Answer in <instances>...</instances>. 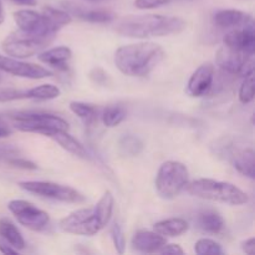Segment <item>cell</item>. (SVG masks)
<instances>
[{
    "instance_id": "cell-43",
    "label": "cell",
    "mask_w": 255,
    "mask_h": 255,
    "mask_svg": "<svg viewBox=\"0 0 255 255\" xmlns=\"http://www.w3.org/2000/svg\"><path fill=\"white\" fill-rule=\"evenodd\" d=\"M0 80H1V79H0Z\"/></svg>"
},
{
    "instance_id": "cell-8",
    "label": "cell",
    "mask_w": 255,
    "mask_h": 255,
    "mask_svg": "<svg viewBox=\"0 0 255 255\" xmlns=\"http://www.w3.org/2000/svg\"><path fill=\"white\" fill-rule=\"evenodd\" d=\"M24 191L36 194L42 198L54 199V201L64 202V203H82L85 202V196L71 187L62 186L54 182L42 181H27L19 184Z\"/></svg>"
},
{
    "instance_id": "cell-17",
    "label": "cell",
    "mask_w": 255,
    "mask_h": 255,
    "mask_svg": "<svg viewBox=\"0 0 255 255\" xmlns=\"http://www.w3.org/2000/svg\"><path fill=\"white\" fill-rule=\"evenodd\" d=\"M213 21L222 29H239L253 22V17L241 10H221L216 12Z\"/></svg>"
},
{
    "instance_id": "cell-23",
    "label": "cell",
    "mask_w": 255,
    "mask_h": 255,
    "mask_svg": "<svg viewBox=\"0 0 255 255\" xmlns=\"http://www.w3.org/2000/svg\"><path fill=\"white\" fill-rule=\"evenodd\" d=\"M50 138L54 139L57 144L62 147L65 151L70 152L71 154L77 157H81V158H86L87 157V152L85 149V147L77 141L76 138L69 134L67 131H59V132H55L54 134L50 136Z\"/></svg>"
},
{
    "instance_id": "cell-27",
    "label": "cell",
    "mask_w": 255,
    "mask_h": 255,
    "mask_svg": "<svg viewBox=\"0 0 255 255\" xmlns=\"http://www.w3.org/2000/svg\"><path fill=\"white\" fill-rule=\"evenodd\" d=\"M70 110L87 125L94 124L97 119L96 107L92 106V105L90 104H85V102L80 101H72L70 102Z\"/></svg>"
},
{
    "instance_id": "cell-40",
    "label": "cell",
    "mask_w": 255,
    "mask_h": 255,
    "mask_svg": "<svg viewBox=\"0 0 255 255\" xmlns=\"http://www.w3.org/2000/svg\"><path fill=\"white\" fill-rule=\"evenodd\" d=\"M12 1L20 5H26V6H32L36 4V0H12Z\"/></svg>"
},
{
    "instance_id": "cell-42",
    "label": "cell",
    "mask_w": 255,
    "mask_h": 255,
    "mask_svg": "<svg viewBox=\"0 0 255 255\" xmlns=\"http://www.w3.org/2000/svg\"><path fill=\"white\" fill-rule=\"evenodd\" d=\"M84 1L91 2V4H100V2H106L110 1V0H84Z\"/></svg>"
},
{
    "instance_id": "cell-15",
    "label": "cell",
    "mask_w": 255,
    "mask_h": 255,
    "mask_svg": "<svg viewBox=\"0 0 255 255\" xmlns=\"http://www.w3.org/2000/svg\"><path fill=\"white\" fill-rule=\"evenodd\" d=\"M166 243V237L152 231H138L132 238L133 249L142 253H158Z\"/></svg>"
},
{
    "instance_id": "cell-24",
    "label": "cell",
    "mask_w": 255,
    "mask_h": 255,
    "mask_svg": "<svg viewBox=\"0 0 255 255\" xmlns=\"http://www.w3.org/2000/svg\"><path fill=\"white\" fill-rule=\"evenodd\" d=\"M119 151L125 157H136L143 151V142L134 134H125L119 141Z\"/></svg>"
},
{
    "instance_id": "cell-29",
    "label": "cell",
    "mask_w": 255,
    "mask_h": 255,
    "mask_svg": "<svg viewBox=\"0 0 255 255\" xmlns=\"http://www.w3.org/2000/svg\"><path fill=\"white\" fill-rule=\"evenodd\" d=\"M194 252L198 255H219L223 254V249L219 243L209 238H202L196 242Z\"/></svg>"
},
{
    "instance_id": "cell-39",
    "label": "cell",
    "mask_w": 255,
    "mask_h": 255,
    "mask_svg": "<svg viewBox=\"0 0 255 255\" xmlns=\"http://www.w3.org/2000/svg\"><path fill=\"white\" fill-rule=\"evenodd\" d=\"M0 252L4 254H17L19 253V251H16L15 248H12V247L10 246L9 243H6V242H5L1 237H0Z\"/></svg>"
},
{
    "instance_id": "cell-26",
    "label": "cell",
    "mask_w": 255,
    "mask_h": 255,
    "mask_svg": "<svg viewBox=\"0 0 255 255\" xmlns=\"http://www.w3.org/2000/svg\"><path fill=\"white\" fill-rule=\"evenodd\" d=\"M61 95V90L52 84H42L27 90V99L32 100H54Z\"/></svg>"
},
{
    "instance_id": "cell-33",
    "label": "cell",
    "mask_w": 255,
    "mask_h": 255,
    "mask_svg": "<svg viewBox=\"0 0 255 255\" xmlns=\"http://www.w3.org/2000/svg\"><path fill=\"white\" fill-rule=\"evenodd\" d=\"M172 0H136L134 6L141 10H151L169 4Z\"/></svg>"
},
{
    "instance_id": "cell-31",
    "label": "cell",
    "mask_w": 255,
    "mask_h": 255,
    "mask_svg": "<svg viewBox=\"0 0 255 255\" xmlns=\"http://www.w3.org/2000/svg\"><path fill=\"white\" fill-rule=\"evenodd\" d=\"M27 99V91L12 87H0V102H11Z\"/></svg>"
},
{
    "instance_id": "cell-3",
    "label": "cell",
    "mask_w": 255,
    "mask_h": 255,
    "mask_svg": "<svg viewBox=\"0 0 255 255\" xmlns=\"http://www.w3.org/2000/svg\"><path fill=\"white\" fill-rule=\"evenodd\" d=\"M114 211V196L110 191L105 192L96 206L74 211L60 221V228L75 236H96L109 224Z\"/></svg>"
},
{
    "instance_id": "cell-38",
    "label": "cell",
    "mask_w": 255,
    "mask_h": 255,
    "mask_svg": "<svg viewBox=\"0 0 255 255\" xmlns=\"http://www.w3.org/2000/svg\"><path fill=\"white\" fill-rule=\"evenodd\" d=\"M242 249H243V252L246 254H254V251H255V239L252 237V238L247 239V241H244L243 243H242Z\"/></svg>"
},
{
    "instance_id": "cell-14",
    "label": "cell",
    "mask_w": 255,
    "mask_h": 255,
    "mask_svg": "<svg viewBox=\"0 0 255 255\" xmlns=\"http://www.w3.org/2000/svg\"><path fill=\"white\" fill-rule=\"evenodd\" d=\"M224 45L232 47L234 50L247 52V54H254L255 51V34H254V22L246 25L239 29H233L226 34L223 39Z\"/></svg>"
},
{
    "instance_id": "cell-5",
    "label": "cell",
    "mask_w": 255,
    "mask_h": 255,
    "mask_svg": "<svg viewBox=\"0 0 255 255\" xmlns=\"http://www.w3.org/2000/svg\"><path fill=\"white\" fill-rule=\"evenodd\" d=\"M14 126L21 132L50 137L55 132L69 131V122L54 114L41 111H20L11 114Z\"/></svg>"
},
{
    "instance_id": "cell-25",
    "label": "cell",
    "mask_w": 255,
    "mask_h": 255,
    "mask_svg": "<svg viewBox=\"0 0 255 255\" xmlns=\"http://www.w3.org/2000/svg\"><path fill=\"white\" fill-rule=\"evenodd\" d=\"M42 14L47 17V20L50 21V24L52 25L56 31H59L60 29H62L64 26L69 25L70 22L72 21L71 15L67 11H64V10L55 9V7L46 6L42 9Z\"/></svg>"
},
{
    "instance_id": "cell-2",
    "label": "cell",
    "mask_w": 255,
    "mask_h": 255,
    "mask_svg": "<svg viewBox=\"0 0 255 255\" xmlns=\"http://www.w3.org/2000/svg\"><path fill=\"white\" fill-rule=\"evenodd\" d=\"M186 27L187 22L181 17L163 15H132L120 20L115 30L122 36L148 39L179 34Z\"/></svg>"
},
{
    "instance_id": "cell-7",
    "label": "cell",
    "mask_w": 255,
    "mask_h": 255,
    "mask_svg": "<svg viewBox=\"0 0 255 255\" xmlns=\"http://www.w3.org/2000/svg\"><path fill=\"white\" fill-rule=\"evenodd\" d=\"M52 39L34 36L25 32H12L2 41V50L10 57L15 59H26L34 55L40 54Z\"/></svg>"
},
{
    "instance_id": "cell-6",
    "label": "cell",
    "mask_w": 255,
    "mask_h": 255,
    "mask_svg": "<svg viewBox=\"0 0 255 255\" xmlns=\"http://www.w3.org/2000/svg\"><path fill=\"white\" fill-rule=\"evenodd\" d=\"M189 182V172L183 163L167 161L159 167L156 177V189L164 199H173L182 193Z\"/></svg>"
},
{
    "instance_id": "cell-1",
    "label": "cell",
    "mask_w": 255,
    "mask_h": 255,
    "mask_svg": "<svg viewBox=\"0 0 255 255\" xmlns=\"http://www.w3.org/2000/svg\"><path fill=\"white\" fill-rule=\"evenodd\" d=\"M164 56V50L158 44L148 41L121 46L115 52L114 61L124 75L144 77L161 64Z\"/></svg>"
},
{
    "instance_id": "cell-35",
    "label": "cell",
    "mask_w": 255,
    "mask_h": 255,
    "mask_svg": "<svg viewBox=\"0 0 255 255\" xmlns=\"http://www.w3.org/2000/svg\"><path fill=\"white\" fill-rule=\"evenodd\" d=\"M17 156H19V151L16 148H14V147H0V158L5 159V161H9V159Z\"/></svg>"
},
{
    "instance_id": "cell-18",
    "label": "cell",
    "mask_w": 255,
    "mask_h": 255,
    "mask_svg": "<svg viewBox=\"0 0 255 255\" xmlns=\"http://www.w3.org/2000/svg\"><path fill=\"white\" fill-rule=\"evenodd\" d=\"M72 56V51L67 46L52 47L50 50L40 52L39 60L44 64L50 65L52 67H56L59 70H66L67 62L70 61Z\"/></svg>"
},
{
    "instance_id": "cell-30",
    "label": "cell",
    "mask_w": 255,
    "mask_h": 255,
    "mask_svg": "<svg viewBox=\"0 0 255 255\" xmlns=\"http://www.w3.org/2000/svg\"><path fill=\"white\" fill-rule=\"evenodd\" d=\"M239 101L242 104H249L254 100V71L244 76L243 82L239 87Z\"/></svg>"
},
{
    "instance_id": "cell-13",
    "label": "cell",
    "mask_w": 255,
    "mask_h": 255,
    "mask_svg": "<svg viewBox=\"0 0 255 255\" xmlns=\"http://www.w3.org/2000/svg\"><path fill=\"white\" fill-rule=\"evenodd\" d=\"M213 81L214 66L211 62H206L192 74L191 79L187 84V92L193 97L206 96L211 91Z\"/></svg>"
},
{
    "instance_id": "cell-9",
    "label": "cell",
    "mask_w": 255,
    "mask_h": 255,
    "mask_svg": "<svg viewBox=\"0 0 255 255\" xmlns=\"http://www.w3.org/2000/svg\"><path fill=\"white\" fill-rule=\"evenodd\" d=\"M216 61L217 65L228 74L246 76L254 71V54L234 50L227 45L218 50Z\"/></svg>"
},
{
    "instance_id": "cell-32",
    "label": "cell",
    "mask_w": 255,
    "mask_h": 255,
    "mask_svg": "<svg viewBox=\"0 0 255 255\" xmlns=\"http://www.w3.org/2000/svg\"><path fill=\"white\" fill-rule=\"evenodd\" d=\"M111 238L114 241L115 249L117 253L122 254L125 252V247H126V241H125L124 232H122L121 226L119 223H115L111 228Z\"/></svg>"
},
{
    "instance_id": "cell-36",
    "label": "cell",
    "mask_w": 255,
    "mask_h": 255,
    "mask_svg": "<svg viewBox=\"0 0 255 255\" xmlns=\"http://www.w3.org/2000/svg\"><path fill=\"white\" fill-rule=\"evenodd\" d=\"M158 253L162 254H183V249L181 248V246L178 244H164L161 249H159Z\"/></svg>"
},
{
    "instance_id": "cell-21",
    "label": "cell",
    "mask_w": 255,
    "mask_h": 255,
    "mask_svg": "<svg viewBox=\"0 0 255 255\" xmlns=\"http://www.w3.org/2000/svg\"><path fill=\"white\" fill-rule=\"evenodd\" d=\"M233 166L237 171L248 178L254 179V151L253 148L239 149L232 156Z\"/></svg>"
},
{
    "instance_id": "cell-37",
    "label": "cell",
    "mask_w": 255,
    "mask_h": 255,
    "mask_svg": "<svg viewBox=\"0 0 255 255\" xmlns=\"http://www.w3.org/2000/svg\"><path fill=\"white\" fill-rule=\"evenodd\" d=\"M12 134V128L9 124L6 122V120L2 116H0V138H6Z\"/></svg>"
},
{
    "instance_id": "cell-34",
    "label": "cell",
    "mask_w": 255,
    "mask_h": 255,
    "mask_svg": "<svg viewBox=\"0 0 255 255\" xmlns=\"http://www.w3.org/2000/svg\"><path fill=\"white\" fill-rule=\"evenodd\" d=\"M7 163L11 164L12 167H16V168H21V169H36L37 166L35 163H32V162L27 161V159L22 158V157L17 156V157H14V158L9 159V161H6Z\"/></svg>"
},
{
    "instance_id": "cell-16",
    "label": "cell",
    "mask_w": 255,
    "mask_h": 255,
    "mask_svg": "<svg viewBox=\"0 0 255 255\" xmlns=\"http://www.w3.org/2000/svg\"><path fill=\"white\" fill-rule=\"evenodd\" d=\"M65 9L70 15H75L84 21L92 22V24H109L115 19V15L109 10L102 9H85L80 5L65 2Z\"/></svg>"
},
{
    "instance_id": "cell-10",
    "label": "cell",
    "mask_w": 255,
    "mask_h": 255,
    "mask_svg": "<svg viewBox=\"0 0 255 255\" xmlns=\"http://www.w3.org/2000/svg\"><path fill=\"white\" fill-rule=\"evenodd\" d=\"M7 208L20 224L31 231H42L50 222V216L46 212L24 199H14L9 202Z\"/></svg>"
},
{
    "instance_id": "cell-41",
    "label": "cell",
    "mask_w": 255,
    "mask_h": 255,
    "mask_svg": "<svg viewBox=\"0 0 255 255\" xmlns=\"http://www.w3.org/2000/svg\"><path fill=\"white\" fill-rule=\"evenodd\" d=\"M5 20V14H4V7H2V2L1 0H0V25L4 22Z\"/></svg>"
},
{
    "instance_id": "cell-11",
    "label": "cell",
    "mask_w": 255,
    "mask_h": 255,
    "mask_svg": "<svg viewBox=\"0 0 255 255\" xmlns=\"http://www.w3.org/2000/svg\"><path fill=\"white\" fill-rule=\"evenodd\" d=\"M14 19L20 31L25 32V34L54 39L55 34L57 32L42 12L40 14V12L29 9L19 10L14 14Z\"/></svg>"
},
{
    "instance_id": "cell-20",
    "label": "cell",
    "mask_w": 255,
    "mask_h": 255,
    "mask_svg": "<svg viewBox=\"0 0 255 255\" xmlns=\"http://www.w3.org/2000/svg\"><path fill=\"white\" fill-rule=\"evenodd\" d=\"M0 237L6 243H9L12 248L16 249V251H21V249H24L26 247V243H25V239L22 237L21 232L7 218L0 219Z\"/></svg>"
},
{
    "instance_id": "cell-12",
    "label": "cell",
    "mask_w": 255,
    "mask_h": 255,
    "mask_svg": "<svg viewBox=\"0 0 255 255\" xmlns=\"http://www.w3.org/2000/svg\"><path fill=\"white\" fill-rule=\"evenodd\" d=\"M0 70L6 74H11L14 76L25 77V79L40 80L45 77L52 76V72L46 67H42L36 64L24 62L19 59L0 55Z\"/></svg>"
},
{
    "instance_id": "cell-22",
    "label": "cell",
    "mask_w": 255,
    "mask_h": 255,
    "mask_svg": "<svg viewBox=\"0 0 255 255\" xmlns=\"http://www.w3.org/2000/svg\"><path fill=\"white\" fill-rule=\"evenodd\" d=\"M153 228L163 237H178L188 231L189 224L183 218H168L157 222Z\"/></svg>"
},
{
    "instance_id": "cell-4",
    "label": "cell",
    "mask_w": 255,
    "mask_h": 255,
    "mask_svg": "<svg viewBox=\"0 0 255 255\" xmlns=\"http://www.w3.org/2000/svg\"><path fill=\"white\" fill-rule=\"evenodd\" d=\"M187 189L194 197L229 206H242L248 202L246 192L228 182L201 178L187 184Z\"/></svg>"
},
{
    "instance_id": "cell-19",
    "label": "cell",
    "mask_w": 255,
    "mask_h": 255,
    "mask_svg": "<svg viewBox=\"0 0 255 255\" xmlns=\"http://www.w3.org/2000/svg\"><path fill=\"white\" fill-rule=\"evenodd\" d=\"M197 224L201 231L206 232L209 234H218L223 231L224 219L218 212L212 211V209H207V211L201 212L197 216Z\"/></svg>"
},
{
    "instance_id": "cell-28",
    "label": "cell",
    "mask_w": 255,
    "mask_h": 255,
    "mask_svg": "<svg viewBox=\"0 0 255 255\" xmlns=\"http://www.w3.org/2000/svg\"><path fill=\"white\" fill-rule=\"evenodd\" d=\"M101 117L107 127H115L126 119V110L120 105H111L102 111Z\"/></svg>"
}]
</instances>
